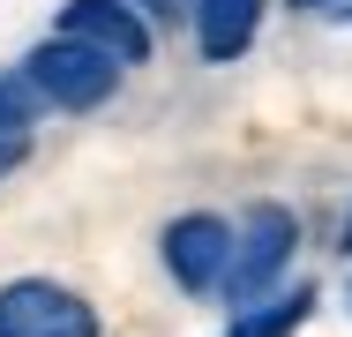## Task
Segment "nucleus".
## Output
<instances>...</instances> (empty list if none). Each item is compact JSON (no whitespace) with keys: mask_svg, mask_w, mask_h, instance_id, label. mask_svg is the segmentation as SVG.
<instances>
[{"mask_svg":"<svg viewBox=\"0 0 352 337\" xmlns=\"http://www.w3.org/2000/svg\"><path fill=\"white\" fill-rule=\"evenodd\" d=\"M23 75L45 90V105H60V113H98V105L113 98V83H120V61L60 30V38H45V45L23 61Z\"/></svg>","mask_w":352,"mask_h":337,"instance_id":"nucleus-1","label":"nucleus"},{"mask_svg":"<svg viewBox=\"0 0 352 337\" xmlns=\"http://www.w3.org/2000/svg\"><path fill=\"white\" fill-rule=\"evenodd\" d=\"M292 248H300V217H292L285 202H255V210L240 217V240H232L225 292H232V300H263V292L278 285V270L292 263Z\"/></svg>","mask_w":352,"mask_h":337,"instance_id":"nucleus-2","label":"nucleus"},{"mask_svg":"<svg viewBox=\"0 0 352 337\" xmlns=\"http://www.w3.org/2000/svg\"><path fill=\"white\" fill-rule=\"evenodd\" d=\"M0 337H98V307L53 277H15L0 285Z\"/></svg>","mask_w":352,"mask_h":337,"instance_id":"nucleus-3","label":"nucleus"},{"mask_svg":"<svg viewBox=\"0 0 352 337\" xmlns=\"http://www.w3.org/2000/svg\"><path fill=\"white\" fill-rule=\"evenodd\" d=\"M232 225L225 217H210V210H188V217H173L165 225V270L188 285V292H210V285H225V270H232Z\"/></svg>","mask_w":352,"mask_h":337,"instance_id":"nucleus-4","label":"nucleus"},{"mask_svg":"<svg viewBox=\"0 0 352 337\" xmlns=\"http://www.w3.org/2000/svg\"><path fill=\"white\" fill-rule=\"evenodd\" d=\"M60 30L82 38V45H98V53H113L120 67H142V61H150V23L135 15V0H68Z\"/></svg>","mask_w":352,"mask_h":337,"instance_id":"nucleus-5","label":"nucleus"},{"mask_svg":"<svg viewBox=\"0 0 352 337\" xmlns=\"http://www.w3.org/2000/svg\"><path fill=\"white\" fill-rule=\"evenodd\" d=\"M255 23H263V0H195V45L203 61H240L255 45Z\"/></svg>","mask_w":352,"mask_h":337,"instance_id":"nucleus-6","label":"nucleus"},{"mask_svg":"<svg viewBox=\"0 0 352 337\" xmlns=\"http://www.w3.org/2000/svg\"><path fill=\"white\" fill-rule=\"evenodd\" d=\"M307 315H315V285H292V292H278L270 307H248V315H232V330H225V337H292Z\"/></svg>","mask_w":352,"mask_h":337,"instance_id":"nucleus-7","label":"nucleus"},{"mask_svg":"<svg viewBox=\"0 0 352 337\" xmlns=\"http://www.w3.org/2000/svg\"><path fill=\"white\" fill-rule=\"evenodd\" d=\"M23 157H30V128H0V180H8Z\"/></svg>","mask_w":352,"mask_h":337,"instance_id":"nucleus-8","label":"nucleus"},{"mask_svg":"<svg viewBox=\"0 0 352 337\" xmlns=\"http://www.w3.org/2000/svg\"><path fill=\"white\" fill-rule=\"evenodd\" d=\"M135 8H150V15H173V8H180V0H135Z\"/></svg>","mask_w":352,"mask_h":337,"instance_id":"nucleus-9","label":"nucleus"},{"mask_svg":"<svg viewBox=\"0 0 352 337\" xmlns=\"http://www.w3.org/2000/svg\"><path fill=\"white\" fill-rule=\"evenodd\" d=\"M292 8H330V0H292Z\"/></svg>","mask_w":352,"mask_h":337,"instance_id":"nucleus-10","label":"nucleus"},{"mask_svg":"<svg viewBox=\"0 0 352 337\" xmlns=\"http://www.w3.org/2000/svg\"><path fill=\"white\" fill-rule=\"evenodd\" d=\"M345 255H352V217H345Z\"/></svg>","mask_w":352,"mask_h":337,"instance_id":"nucleus-11","label":"nucleus"},{"mask_svg":"<svg viewBox=\"0 0 352 337\" xmlns=\"http://www.w3.org/2000/svg\"><path fill=\"white\" fill-rule=\"evenodd\" d=\"M338 15H345V23H352V0H345V8H338Z\"/></svg>","mask_w":352,"mask_h":337,"instance_id":"nucleus-12","label":"nucleus"}]
</instances>
